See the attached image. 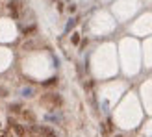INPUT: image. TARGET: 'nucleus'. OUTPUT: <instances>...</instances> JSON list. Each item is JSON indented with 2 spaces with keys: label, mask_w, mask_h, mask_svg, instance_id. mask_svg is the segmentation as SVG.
Instances as JSON below:
<instances>
[{
  "label": "nucleus",
  "mask_w": 152,
  "mask_h": 137,
  "mask_svg": "<svg viewBox=\"0 0 152 137\" xmlns=\"http://www.w3.org/2000/svg\"><path fill=\"white\" fill-rule=\"evenodd\" d=\"M80 43V35L78 33H72V45H78Z\"/></svg>",
  "instance_id": "0eeeda50"
},
{
  "label": "nucleus",
  "mask_w": 152,
  "mask_h": 137,
  "mask_svg": "<svg viewBox=\"0 0 152 137\" xmlns=\"http://www.w3.org/2000/svg\"><path fill=\"white\" fill-rule=\"evenodd\" d=\"M41 102L45 104V106H48L50 109H56V108H60V106H61V96L56 95V93H48V95H45L41 98Z\"/></svg>",
  "instance_id": "f257e3e1"
},
{
  "label": "nucleus",
  "mask_w": 152,
  "mask_h": 137,
  "mask_svg": "<svg viewBox=\"0 0 152 137\" xmlns=\"http://www.w3.org/2000/svg\"><path fill=\"white\" fill-rule=\"evenodd\" d=\"M32 132L41 137H56V132L48 126H32Z\"/></svg>",
  "instance_id": "f03ea898"
},
{
  "label": "nucleus",
  "mask_w": 152,
  "mask_h": 137,
  "mask_svg": "<svg viewBox=\"0 0 152 137\" xmlns=\"http://www.w3.org/2000/svg\"><path fill=\"white\" fill-rule=\"evenodd\" d=\"M7 126H9V128H13V130H15V134H17L19 137H24V135H26V130H24V126L17 124L13 119H7Z\"/></svg>",
  "instance_id": "7ed1b4c3"
},
{
  "label": "nucleus",
  "mask_w": 152,
  "mask_h": 137,
  "mask_svg": "<svg viewBox=\"0 0 152 137\" xmlns=\"http://www.w3.org/2000/svg\"><path fill=\"white\" fill-rule=\"evenodd\" d=\"M9 111H11V113H21L22 108H21L19 104H11V106H9Z\"/></svg>",
  "instance_id": "423d86ee"
},
{
  "label": "nucleus",
  "mask_w": 152,
  "mask_h": 137,
  "mask_svg": "<svg viewBox=\"0 0 152 137\" xmlns=\"http://www.w3.org/2000/svg\"><path fill=\"white\" fill-rule=\"evenodd\" d=\"M32 32H35V26H28V28H24V33H26V35L32 33Z\"/></svg>",
  "instance_id": "6e6552de"
},
{
  "label": "nucleus",
  "mask_w": 152,
  "mask_h": 137,
  "mask_svg": "<svg viewBox=\"0 0 152 137\" xmlns=\"http://www.w3.org/2000/svg\"><path fill=\"white\" fill-rule=\"evenodd\" d=\"M21 117L26 120V122H30V124L35 122V115H33V113L30 111V109H22V111H21Z\"/></svg>",
  "instance_id": "39448f33"
},
{
  "label": "nucleus",
  "mask_w": 152,
  "mask_h": 137,
  "mask_svg": "<svg viewBox=\"0 0 152 137\" xmlns=\"http://www.w3.org/2000/svg\"><path fill=\"white\" fill-rule=\"evenodd\" d=\"M7 9H9V15L13 19H17L19 17V9H21V2L19 0H11L9 4H7Z\"/></svg>",
  "instance_id": "20e7f679"
},
{
  "label": "nucleus",
  "mask_w": 152,
  "mask_h": 137,
  "mask_svg": "<svg viewBox=\"0 0 152 137\" xmlns=\"http://www.w3.org/2000/svg\"><path fill=\"white\" fill-rule=\"evenodd\" d=\"M117 137H121V135H117Z\"/></svg>",
  "instance_id": "9d476101"
},
{
  "label": "nucleus",
  "mask_w": 152,
  "mask_h": 137,
  "mask_svg": "<svg viewBox=\"0 0 152 137\" xmlns=\"http://www.w3.org/2000/svg\"><path fill=\"white\" fill-rule=\"evenodd\" d=\"M56 82H58V78H50L48 82H45V85H56Z\"/></svg>",
  "instance_id": "1a4fd4ad"
}]
</instances>
